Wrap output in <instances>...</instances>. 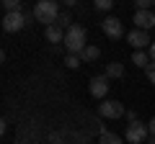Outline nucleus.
Instances as JSON below:
<instances>
[{
    "instance_id": "20e7f679",
    "label": "nucleus",
    "mask_w": 155,
    "mask_h": 144,
    "mask_svg": "<svg viewBox=\"0 0 155 144\" xmlns=\"http://www.w3.org/2000/svg\"><path fill=\"white\" fill-rule=\"evenodd\" d=\"M98 116L101 118H122V116H127V111H124V105L119 100H104V103H98Z\"/></svg>"
},
{
    "instance_id": "9d476101",
    "label": "nucleus",
    "mask_w": 155,
    "mask_h": 144,
    "mask_svg": "<svg viewBox=\"0 0 155 144\" xmlns=\"http://www.w3.org/2000/svg\"><path fill=\"white\" fill-rule=\"evenodd\" d=\"M65 28H60V26H57V23H54V26H47V31H44V36H47V41H52V44H65Z\"/></svg>"
},
{
    "instance_id": "412c9836",
    "label": "nucleus",
    "mask_w": 155,
    "mask_h": 144,
    "mask_svg": "<svg viewBox=\"0 0 155 144\" xmlns=\"http://www.w3.org/2000/svg\"><path fill=\"white\" fill-rule=\"evenodd\" d=\"M147 131H150V136H155V118H150V124H147Z\"/></svg>"
},
{
    "instance_id": "4468645a",
    "label": "nucleus",
    "mask_w": 155,
    "mask_h": 144,
    "mask_svg": "<svg viewBox=\"0 0 155 144\" xmlns=\"http://www.w3.org/2000/svg\"><path fill=\"white\" fill-rule=\"evenodd\" d=\"M98 54H101L98 46H85L83 54H80V59H83V62H93V59H98Z\"/></svg>"
},
{
    "instance_id": "4be33fe9",
    "label": "nucleus",
    "mask_w": 155,
    "mask_h": 144,
    "mask_svg": "<svg viewBox=\"0 0 155 144\" xmlns=\"http://www.w3.org/2000/svg\"><path fill=\"white\" fill-rule=\"evenodd\" d=\"M127 121L134 124V121H137V113H134V111H127Z\"/></svg>"
},
{
    "instance_id": "2eb2a0df",
    "label": "nucleus",
    "mask_w": 155,
    "mask_h": 144,
    "mask_svg": "<svg viewBox=\"0 0 155 144\" xmlns=\"http://www.w3.org/2000/svg\"><path fill=\"white\" fill-rule=\"evenodd\" d=\"M57 26H60V28H65V31H67L70 26H75V23H72V16H70L67 11H62V13H60V18H57Z\"/></svg>"
},
{
    "instance_id": "f8f14e48",
    "label": "nucleus",
    "mask_w": 155,
    "mask_h": 144,
    "mask_svg": "<svg viewBox=\"0 0 155 144\" xmlns=\"http://www.w3.org/2000/svg\"><path fill=\"white\" fill-rule=\"evenodd\" d=\"M132 62H134L137 67H145V70H147V64H150V54H147V52H134V54H132Z\"/></svg>"
},
{
    "instance_id": "5701e85b",
    "label": "nucleus",
    "mask_w": 155,
    "mask_h": 144,
    "mask_svg": "<svg viewBox=\"0 0 155 144\" xmlns=\"http://www.w3.org/2000/svg\"><path fill=\"white\" fill-rule=\"evenodd\" d=\"M147 54H150V62H155V41L150 44V52H147Z\"/></svg>"
},
{
    "instance_id": "f03ea898",
    "label": "nucleus",
    "mask_w": 155,
    "mask_h": 144,
    "mask_svg": "<svg viewBox=\"0 0 155 144\" xmlns=\"http://www.w3.org/2000/svg\"><path fill=\"white\" fill-rule=\"evenodd\" d=\"M60 5H57L54 0H39L36 5H34V16H36V21L47 23V26H54L57 18H60Z\"/></svg>"
},
{
    "instance_id": "dca6fc26",
    "label": "nucleus",
    "mask_w": 155,
    "mask_h": 144,
    "mask_svg": "<svg viewBox=\"0 0 155 144\" xmlns=\"http://www.w3.org/2000/svg\"><path fill=\"white\" fill-rule=\"evenodd\" d=\"M98 144H122V139L116 136V134H109L104 129V131H101V139H98Z\"/></svg>"
},
{
    "instance_id": "aec40b11",
    "label": "nucleus",
    "mask_w": 155,
    "mask_h": 144,
    "mask_svg": "<svg viewBox=\"0 0 155 144\" xmlns=\"http://www.w3.org/2000/svg\"><path fill=\"white\" fill-rule=\"evenodd\" d=\"M134 5H137V11H147V8L153 5V0H137Z\"/></svg>"
},
{
    "instance_id": "7ed1b4c3",
    "label": "nucleus",
    "mask_w": 155,
    "mask_h": 144,
    "mask_svg": "<svg viewBox=\"0 0 155 144\" xmlns=\"http://www.w3.org/2000/svg\"><path fill=\"white\" fill-rule=\"evenodd\" d=\"M127 142L129 144H145L150 139V131H147V124H140V121H134V124H127Z\"/></svg>"
},
{
    "instance_id": "6ab92c4d",
    "label": "nucleus",
    "mask_w": 155,
    "mask_h": 144,
    "mask_svg": "<svg viewBox=\"0 0 155 144\" xmlns=\"http://www.w3.org/2000/svg\"><path fill=\"white\" fill-rule=\"evenodd\" d=\"M145 75H147V80H150V83H155V62H150V64H147Z\"/></svg>"
},
{
    "instance_id": "0eeeda50",
    "label": "nucleus",
    "mask_w": 155,
    "mask_h": 144,
    "mask_svg": "<svg viewBox=\"0 0 155 144\" xmlns=\"http://www.w3.org/2000/svg\"><path fill=\"white\" fill-rule=\"evenodd\" d=\"M127 41H129V44H132L137 52H142L145 46L153 44V41H150V33H147V31H140V28H134V31L127 33Z\"/></svg>"
},
{
    "instance_id": "f257e3e1",
    "label": "nucleus",
    "mask_w": 155,
    "mask_h": 144,
    "mask_svg": "<svg viewBox=\"0 0 155 144\" xmlns=\"http://www.w3.org/2000/svg\"><path fill=\"white\" fill-rule=\"evenodd\" d=\"M85 39H88V33H85V28L83 26H70L67 28V33H65V52L67 54H83V49L88 44H85Z\"/></svg>"
},
{
    "instance_id": "423d86ee",
    "label": "nucleus",
    "mask_w": 155,
    "mask_h": 144,
    "mask_svg": "<svg viewBox=\"0 0 155 144\" xmlns=\"http://www.w3.org/2000/svg\"><path fill=\"white\" fill-rule=\"evenodd\" d=\"M23 26H26V16H23V13H5V16H3V31L16 33V31H21Z\"/></svg>"
},
{
    "instance_id": "39448f33",
    "label": "nucleus",
    "mask_w": 155,
    "mask_h": 144,
    "mask_svg": "<svg viewBox=\"0 0 155 144\" xmlns=\"http://www.w3.org/2000/svg\"><path fill=\"white\" fill-rule=\"evenodd\" d=\"M101 28H104V33L109 39H122V33H124V26H122V21L116 16H106L104 21H101Z\"/></svg>"
},
{
    "instance_id": "a211bd4d",
    "label": "nucleus",
    "mask_w": 155,
    "mask_h": 144,
    "mask_svg": "<svg viewBox=\"0 0 155 144\" xmlns=\"http://www.w3.org/2000/svg\"><path fill=\"white\" fill-rule=\"evenodd\" d=\"M114 0H96V11H111Z\"/></svg>"
},
{
    "instance_id": "b1692460",
    "label": "nucleus",
    "mask_w": 155,
    "mask_h": 144,
    "mask_svg": "<svg viewBox=\"0 0 155 144\" xmlns=\"http://www.w3.org/2000/svg\"><path fill=\"white\" fill-rule=\"evenodd\" d=\"M145 144H155V136H150V139H147V142H145Z\"/></svg>"
},
{
    "instance_id": "1a4fd4ad",
    "label": "nucleus",
    "mask_w": 155,
    "mask_h": 144,
    "mask_svg": "<svg viewBox=\"0 0 155 144\" xmlns=\"http://www.w3.org/2000/svg\"><path fill=\"white\" fill-rule=\"evenodd\" d=\"M134 26H137L140 31L155 28V13L153 11H137V13H134Z\"/></svg>"
},
{
    "instance_id": "6e6552de",
    "label": "nucleus",
    "mask_w": 155,
    "mask_h": 144,
    "mask_svg": "<svg viewBox=\"0 0 155 144\" xmlns=\"http://www.w3.org/2000/svg\"><path fill=\"white\" fill-rule=\"evenodd\" d=\"M88 90H91L93 98H104V95L109 93V77H106V75H96V77H91Z\"/></svg>"
},
{
    "instance_id": "f3484780",
    "label": "nucleus",
    "mask_w": 155,
    "mask_h": 144,
    "mask_svg": "<svg viewBox=\"0 0 155 144\" xmlns=\"http://www.w3.org/2000/svg\"><path fill=\"white\" fill-rule=\"evenodd\" d=\"M80 62H83V59H80L78 54H67V57H65V67H70V70H78Z\"/></svg>"
},
{
    "instance_id": "ddd939ff",
    "label": "nucleus",
    "mask_w": 155,
    "mask_h": 144,
    "mask_svg": "<svg viewBox=\"0 0 155 144\" xmlns=\"http://www.w3.org/2000/svg\"><path fill=\"white\" fill-rule=\"evenodd\" d=\"M3 11L5 13H23L21 0H3Z\"/></svg>"
},
{
    "instance_id": "9b49d317",
    "label": "nucleus",
    "mask_w": 155,
    "mask_h": 144,
    "mask_svg": "<svg viewBox=\"0 0 155 144\" xmlns=\"http://www.w3.org/2000/svg\"><path fill=\"white\" fill-rule=\"evenodd\" d=\"M106 77H124V64L122 62H111V64H106Z\"/></svg>"
}]
</instances>
